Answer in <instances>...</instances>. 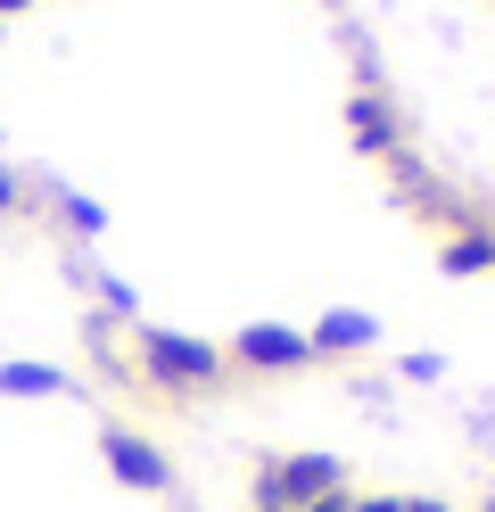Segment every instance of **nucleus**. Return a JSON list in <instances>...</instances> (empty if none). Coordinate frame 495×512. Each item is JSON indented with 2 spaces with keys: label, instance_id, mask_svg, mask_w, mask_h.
<instances>
[{
  "label": "nucleus",
  "instance_id": "7",
  "mask_svg": "<svg viewBox=\"0 0 495 512\" xmlns=\"http://www.w3.org/2000/svg\"><path fill=\"white\" fill-rule=\"evenodd\" d=\"M479 265H495L487 240H454V248H446V273H479Z\"/></svg>",
  "mask_w": 495,
  "mask_h": 512
},
{
  "label": "nucleus",
  "instance_id": "9",
  "mask_svg": "<svg viewBox=\"0 0 495 512\" xmlns=\"http://www.w3.org/2000/svg\"><path fill=\"white\" fill-rule=\"evenodd\" d=\"M0 9H25V0H0Z\"/></svg>",
  "mask_w": 495,
  "mask_h": 512
},
{
  "label": "nucleus",
  "instance_id": "3",
  "mask_svg": "<svg viewBox=\"0 0 495 512\" xmlns=\"http://www.w3.org/2000/svg\"><path fill=\"white\" fill-rule=\"evenodd\" d=\"M99 455H108V471L124 479V488H141V496H157V488H174V463L157 455V438H141V430H99Z\"/></svg>",
  "mask_w": 495,
  "mask_h": 512
},
{
  "label": "nucleus",
  "instance_id": "8",
  "mask_svg": "<svg viewBox=\"0 0 495 512\" xmlns=\"http://www.w3.org/2000/svg\"><path fill=\"white\" fill-rule=\"evenodd\" d=\"M405 512H454V504H438V496H405Z\"/></svg>",
  "mask_w": 495,
  "mask_h": 512
},
{
  "label": "nucleus",
  "instance_id": "4",
  "mask_svg": "<svg viewBox=\"0 0 495 512\" xmlns=\"http://www.w3.org/2000/svg\"><path fill=\"white\" fill-rule=\"evenodd\" d=\"M314 347L297 339V331H281V323H256V331H240V364H256V372H297Z\"/></svg>",
  "mask_w": 495,
  "mask_h": 512
},
{
  "label": "nucleus",
  "instance_id": "5",
  "mask_svg": "<svg viewBox=\"0 0 495 512\" xmlns=\"http://www.w3.org/2000/svg\"><path fill=\"white\" fill-rule=\"evenodd\" d=\"M372 339H380V323H372V314H322V331H314L306 347H322V356H363Z\"/></svg>",
  "mask_w": 495,
  "mask_h": 512
},
{
  "label": "nucleus",
  "instance_id": "6",
  "mask_svg": "<svg viewBox=\"0 0 495 512\" xmlns=\"http://www.w3.org/2000/svg\"><path fill=\"white\" fill-rule=\"evenodd\" d=\"M75 380L58 364H0V397H66Z\"/></svg>",
  "mask_w": 495,
  "mask_h": 512
},
{
  "label": "nucleus",
  "instance_id": "1",
  "mask_svg": "<svg viewBox=\"0 0 495 512\" xmlns=\"http://www.w3.org/2000/svg\"><path fill=\"white\" fill-rule=\"evenodd\" d=\"M347 488V463L339 455H289V463H264L256 479V512H306L322 496Z\"/></svg>",
  "mask_w": 495,
  "mask_h": 512
},
{
  "label": "nucleus",
  "instance_id": "2",
  "mask_svg": "<svg viewBox=\"0 0 495 512\" xmlns=\"http://www.w3.org/2000/svg\"><path fill=\"white\" fill-rule=\"evenodd\" d=\"M141 372L157 380V389L190 397V389H215L223 356H215L207 339H182V331H141Z\"/></svg>",
  "mask_w": 495,
  "mask_h": 512
},
{
  "label": "nucleus",
  "instance_id": "10",
  "mask_svg": "<svg viewBox=\"0 0 495 512\" xmlns=\"http://www.w3.org/2000/svg\"><path fill=\"white\" fill-rule=\"evenodd\" d=\"M487 512H495V504H487Z\"/></svg>",
  "mask_w": 495,
  "mask_h": 512
}]
</instances>
